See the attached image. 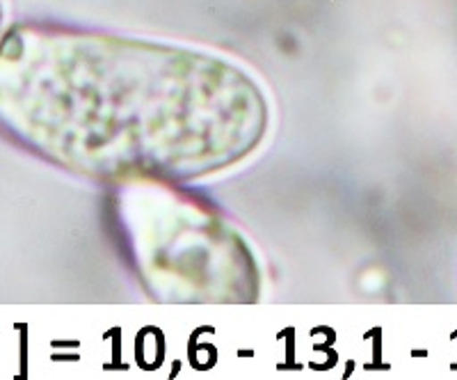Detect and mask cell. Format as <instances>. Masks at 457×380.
<instances>
[{
    "label": "cell",
    "instance_id": "obj_1",
    "mask_svg": "<svg viewBox=\"0 0 457 380\" xmlns=\"http://www.w3.org/2000/svg\"><path fill=\"white\" fill-rule=\"evenodd\" d=\"M268 126L263 88L213 53L42 21L0 35V136L76 177L199 182L250 158Z\"/></svg>",
    "mask_w": 457,
    "mask_h": 380
},
{
    "label": "cell",
    "instance_id": "obj_2",
    "mask_svg": "<svg viewBox=\"0 0 457 380\" xmlns=\"http://www.w3.org/2000/svg\"><path fill=\"white\" fill-rule=\"evenodd\" d=\"M120 224L151 293L183 302L259 298V266L243 236L206 202L170 183H126Z\"/></svg>",
    "mask_w": 457,
    "mask_h": 380
},
{
    "label": "cell",
    "instance_id": "obj_3",
    "mask_svg": "<svg viewBox=\"0 0 457 380\" xmlns=\"http://www.w3.org/2000/svg\"><path fill=\"white\" fill-rule=\"evenodd\" d=\"M3 16H5V7H3V0H0V26H3Z\"/></svg>",
    "mask_w": 457,
    "mask_h": 380
}]
</instances>
